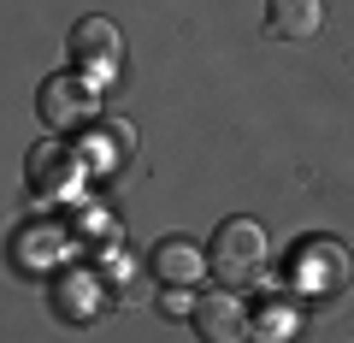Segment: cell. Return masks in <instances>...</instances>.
I'll use <instances>...</instances> for the list:
<instances>
[{
	"instance_id": "8fae6325",
	"label": "cell",
	"mask_w": 354,
	"mask_h": 343,
	"mask_svg": "<svg viewBox=\"0 0 354 343\" xmlns=\"http://www.w3.org/2000/svg\"><path fill=\"white\" fill-rule=\"evenodd\" d=\"M290 267H307L301 279H307V284H325V290H330V284L348 279V254H342L337 243H301V254H290Z\"/></svg>"
},
{
	"instance_id": "7c38bea8",
	"label": "cell",
	"mask_w": 354,
	"mask_h": 343,
	"mask_svg": "<svg viewBox=\"0 0 354 343\" xmlns=\"http://www.w3.org/2000/svg\"><path fill=\"white\" fill-rule=\"evenodd\" d=\"M290 331H301V314L295 308H260L248 326V343H283Z\"/></svg>"
},
{
	"instance_id": "9a60e30c",
	"label": "cell",
	"mask_w": 354,
	"mask_h": 343,
	"mask_svg": "<svg viewBox=\"0 0 354 343\" xmlns=\"http://www.w3.org/2000/svg\"><path fill=\"white\" fill-rule=\"evenodd\" d=\"M160 308H165V319H189V314H195V296H189V290H171V284H165Z\"/></svg>"
},
{
	"instance_id": "52a82bcc",
	"label": "cell",
	"mask_w": 354,
	"mask_h": 343,
	"mask_svg": "<svg viewBox=\"0 0 354 343\" xmlns=\"http://www.w3.org/2000/svg\"><path fill=\"white\" fill-rule=\"evenodd\" d=\"M24 166H30V190H36V195H48V202H53V195H65V190L77 184V172H83V160H77V148H65L59 137L36 142Z\"/></svg>"
},
{
	"instance_id": "4fadbf2b",
	"label": "cell",
	"mask_w": 354,
	"mask_h": 343,
	"mask_svg": "<svg viewBox=\"0 0 354 343\" xmlns=\"http://www.w3.org/2000/svg\"><path fill=\"white\" fill-rule=\"evenodd\" d=\"M101 279H113V296H118V302H142V296H148V284H142V272L130 267V261H113Z\"/></svg>"
},
{
	"instance_id": "3957f363",
	"label": "cell",
	"mask_w": 354,
	"mask_h": 343,
	"mask_svg": "<svg viewBox=\"0 0 354 343\" xmlns=\"http://www.w3.org/2000/svg\"><path fill=\"white\" fill-rule=\"evenodd\" d=\"M118 60H124V42H118L113 18H83V24L71 30V65L88 71V83H113Z\"/></svg>"
},
{
	"instance_id": "7a4b0ae2",
	"label": "cell",
	"mask_w": 354,
	"mask_h": 343,
	"mask_svg": "<svg viewBox=\"0 0 354 343\" xmlns=\"http://www.w3.org/2000/svg\"><path fill=\"white\" fill-rule=\"evenodd\" d=\"M36 113H41V125H53V137H59V130H77V125L88 130L95 125V83H88V77H71V71L41 77Z\"/></svg>"
},
{
	"instance_id": "9c48e42d",
	"label": "cell",
	"mask_w": 354,
	"mask_h": 343,
	"mask_svg": "<svg viewBox=\"0 0 354 343\" xmlns=\"http://www.w3.org/2000/svg\"><path fill=\"white\" fill-rule=\"evenodd\" d=\"M319 24H325L319 0H266V30L278 42H307Z\"/></svg>"
},
{
	"instance_id": "5bb4252c",
	"label": "cell",
	"mask_w": 354,
	"mask_h": 343,
	"mask_svg": "<svg viewBox=\"0 0 354 343\" xmlns=\"http://www.w3.org/2000/svg\"><path fill=\"white\" fill-rule=\"evenodd\" d=\"M77 237H88V243H118V219L113 213H83V225H77Z\"/></svg>"
},
{
	"instance_id": "6da1fadb",
	"label": "cell",
	"mask_w": 354,
	"mask_h": 343,
	"mask_svg": "<svg viewBox=\"0 0 354 343\" xmlns=\"http://www.w3.org/2000/svg\"><path fill=\"white\" fill-rule=\"evenodd\" d=\"M207 267L225 290H242V284L260 279L266 267V231L260 219H218L213 237H207Z\"/></svg>"
},
{
	"instance_id": "277c9868",
	"label": "cell",
	"mask_w": 354,
	"mask_h": 343,
	"mask_svg": "<svg viewBox=\"0 0 354 343\" xmlns=\"http://www.w3.org/2000/svg\"><path fill=\"white\" fill-rule=\"evenodd\" d=\"M189 326H195V337H201V343H248L254 314L236 302V290H213V296H201V302H195Z\"/></svg>"
},
{
	"instance_id": "30bf717a",
	"label": "cell",
	"mask_w": 354,
	"mask_h": 343,
	"mask_svg": "<svg viewBox=\"0 0 354 343\" xmlns=\"http://www.w3.org/2000/svg\"><path fill=\"white\" fill-rule=\"evenodd\" d=\"M101 284H106L101 272H65V279H59V290H53L59 314H65V319H95V314H106Z\"/></svg>"
},
{
	"instance_id": "8992f818",
	"label": "cell",
	"mask_w": 354,
	"mask_h": 343,
	"mask_svg": "<svg viewBox=\"0 0 354 343\" xmlns=\"http://www.w3.org/2000/svg\"><path fill=\"white\" fill-rule=\"evenodd\" d=\"M148 272H153V284L189 290V284H201V272H213V267H207L201 243H189V237H160V243H153V254H148Z\"/></svg>"
},
{
	"instance_id": "5b68a950",
	"label": "cell",
	"mask_w": 354,
	"mask_h": 343,
	"mask_svg": "<svg viewBox=\"0 0 354 343\" xmlns=\"http://www.w3.org/2000/svg\"><path fill=\"white\" fill-rule=\"evenodd\" d=\"M65 231H59V219H24V225L12 231V267H24V272H53L65 261Z\"/></svg>"
},
{
	"instance_id": "ba28073f",
	"label": "cell",
	"mask_w": 354,
	"mask_h": 343,
	"mask_svg": "<svg viewBox=\"0 0 354 343\" xmlns=\"http://www.w3.org/2000/svg\"><path fill=\"white\" fill-rule=\"evenodd\" d=\"M130 148H136V137H130L124 118H106V125H88L83 148H77V160L88 166V172H113V166L130 160Z\"/></svg>"
}]
</instances>
